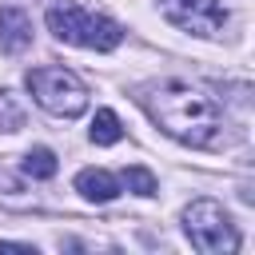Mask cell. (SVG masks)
Instances as JSON below:
<instances>
[{"label": "cell", "instance_id": "7a4b0ae2", "mask_svg": "<svg viewBox=\"0 0 255 255\" xmlns=\"http://www.w3.org/2000/svg\"><path fill=\"white\" fill-rule=\"evenodd\" d=\"M48 32L64 44H76V48H92V52H112L120 48L124 40V28L112 20V16H100V12H88L80 4H52L48 8Z\"/></svg>", "mask_w": 255, "mask_h": 255}, {"label": "cell", "instance_id": "5b68a950", "mask_svg": "<svg viewBox=\"0 0 255 255\" xmlns=\"http://www.w3.org/2000/svg\"><path fill=\"white\" fill-rule=\"evenodd\" d=\"M159 12L175 28L203 36V40H219L227 28V4L223 0H159Z\"/></svg>", "mask_w": 255, "mask_h": 255}, {"label": "cell", "instance_id": "9c48e42d", "mask_svg": "<svg viewBox=\"0 0 255 255\" xmlns=\"http://www.w3.org/2000/svg\"><path fill=\"white\" fill-rule=\"evenodd\" d=\"M92 143H100V147H112V143H120V135H124V124H120V116L112 112V108H100L96 112V120H92Z\"/></svg>", "mask_w": 255, "mask_h": 255}, {"label": "cell", "instance_id": "277c9868", "mask_svg": "<svg viewBox=\"0 0 255 255\" xmlns=\"http://www.w3.org/2000/svg\"><path fill=\"white\" fill-rule=\"evenodd\" d=\"M179 223H183V235L191 239V247L203 251V255L239 251V231H235L231 215L223 211V203H215V199H191L183 207Z\"/></svg>", "mask_w": 255, "mask_h": 255}, {"label": "cell", "instance_id": "6da1fadb", "mask_svg": "<svg viewBox=\"0 0 255 255\" xmlns=\"http://www.w3.org/2000/svg\"><path fill=\"white\" fill-rule=\"evenodd\" d=\"M135 100L151 116V124H159V131H167L187 147H211L223 131V108L203 84L147 80L135 88Z\"/></svg>", "mask_w": 255, "mask_h": 255}, {"label": "cell", "instance_id": "8992f818", "mask_svg": "<svg viewBox=\"0 0 255 255\" xmlns=\"http://www.w3.org/2000/svg\"><path fill=\"white\" fill-rule=\"evenodd\" d=\"M28 44H32V16L24 8H16V4H4L0 8V48L16 56Z\"/></svg>", "mask_w": 255, "mask_h": 255}, {"label": "cell", "instance_id": "30bf717a", "mask_svg": "<svg viewBox=\"0 0 255 255\" xmlns=\"http://www.w3.org/2000/svg\"><path fill=\"white\" fill-rule=\"evenodd\" d=\"M120 187H128V191H135V195H155L159 191V183H155V175L147 171V167H139V163H131V167H124V175H120Z\"/></svg>", "mask_w": 255, "mask_h": 255}, {"label": "cell", "instance_id": "52a82bcc", "mask_svg": "<svg viewBox=\"0 0 255 255\" xmlns=\"http://www.w3.org/2000/svg\"><path fill=\"white\" fill-rule=\"evenodd\" d=\"M76 191L88 203H112L120 195V179L104 167H84V171H76Z\"/></svg>", "mask_w": 255, "mask_h": 255}, {"label": "cell", "instance_id": "3957f363", "mask_svg": "<svg viewBox=\"0 0 255 255\" xmlns=\"http://www.w3.org/2000/svg\"><path fill=\"white\" fill-rule=\"evenodd\" d=\"M32 100L48 112V116H60V120H76L84 108H88V88L84 80L72 72V68H60V64H44V68H32L24 76Z\"/></svg>", "mask_w": 255, "mask_h": 255}, {"label": "cell", "instance_id": "7c38bea8", "mask_svg": "<svg viewBox=\"0 0 255 255\" xmlns=\"http://www.w3.org/2000/svg\"><path fill=\"white\" fill-rule=\"evenodd\" d=\"M4 251H32V243H0Z\"/></svg>", "mask_w": 255, "mask_h": 255}, {"label": "cell", "instance_id": "ba28073f", "mask_svg": "<svg viewBox=\"0 0 255 255\" xmlns=\"http://www.w3.org/2000/svg\"><path fill=\"white\" fill-rule=\"evenodd\" d=\"M56 167H60V159H56L52 147H28L24 159H20V171H24L28 179H52Z\"/></svg>", "mask_w": 255, "mask_h": 255}, {"label": "cell", "instance_id": "8fae6325", "mask_svg": "<svg viewBox=\"0 0 255 255\" xmlns=\"http://www.w3.org/2000/svg\"><path fill=\"white\" fill-rule=\"evenodd\" d=\"M24 128V108L16 104L12 92H0V131H20Z\"/></svg>", "mask_w": 255, "mask_h": 255}]
</instances>
